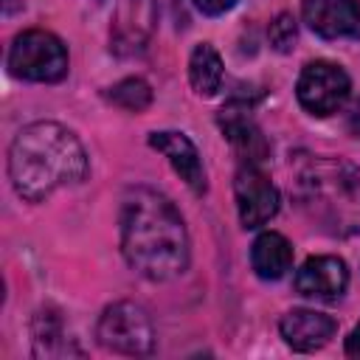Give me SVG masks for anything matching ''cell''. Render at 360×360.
I'll return each mask as SVG.
<instances>
[{
	"label": "cell",
	"instance_id": "obj_2",
	"mask_svg": "<svg viewBox=\"0 0 360 360\" xmlns=\"http://www.w3.org/2000/svg\"><path fill=\"white\" fill-rule=\"evenodd\" d=\"M87 155L82 141L56 121H34L17 132L8 149V177L28 202H42L65 186L82 183Z\"/></svg>",
	"mask_w": 360,
	"mask_h": 360
},
{
	"label": "cell",
	"instance_id": "obj_6",
	"mask_svg": "<svg viewBox=\"0 0 360 360\" xmlns=\"http://www.w3.org/2000/svg\"><path fill=\"white\" fill-rule=\"evenodd\" d=\"M352 82L340 65L332 62H309L298 76V101L312 115H332L349 98Z\"/></svg>",
	"mask_w": 360,
	"mask_h": 360
},
{
	"label": "cell",
	"instance_id": "obj_11",
	"mask_svg": "<svg viewBox=\"0 0 360 360\" xmlns=\"http://www.w3.org/2000/svg\"><path fill=\"white\" fill-rule=\"evenodd\" d=\"M219 129H222V135L228 138V143L236 149V155L245 163L256 166V163H262L270 155V143L262 135L259 124L250 118L248 107H239V104L222 107L219 110Z\"/></svg>",
	"mask_w": 360,
	"mask_h": 360
},
{
	"label": "cell",
	"instance_id": "obj_21",
	"mask_svg": "<svg viewBox=\"0 0 360 360\" xmlns=\"http://www.w3.org/2000/svg\"><path fill=\"white\" fill-rule=\"evenodd\" d=\"M346 354L349 357H360V323L352 329V335L346 338Z\"/></svg>",
	"mask_w": 360,
	"mask_h": 360
},
{
	"label": "cell",
	"instance_id": "obj_9",
	"mask_svg": "<svg viewBox=\"0 0 360 360\" xmlns=\"http://www.w3.org/2000/svg\"><path fill=\"white\" fill-rule=\"evenodd\" d=\"M301 17L323 39L360 37V3L357 0H304Z\"/></svg>",
	"mask_w": 360,
	"mask_h": 360
},
{
	"label": "cell",
	"instance_id": "obj_7",
	"mask_svg": "<svg viewBox=\"0 0 360 360\" xmlns=\"http://www.w3.org/2000/svg\"><path fill=\"white\" fill-rule=\"evenodd\" d=\"M155 22H158L155 0H118L110 28L112 51L118 56L141 53L155 34Z\"/></svg>",
	"mask_w": 360,
	"mask_h": 360
},
{
	"label": "cell",
	"instance_id": "obj_19",
	"mask_svg": "<svg viewBox=\"0 0 360 360\" xmlns=\"http://www.w3.org/2000/svg\"><path fill=\"white\" fill-rule=\"evenodd\" d=\"M194 3L202 14H211V17H219V14H225L236 6V0H194Z\"/></svg>",
	"mask_w": 360,
	"mask_h": 360
},
{
	"label": "cell",
	"instance_id": "obj_4",
	"mask_svg": "<svg viewBox=\"0 0 360 360\" xmlns=\"http://www.w3.org/2000/svg\"><path fill=\"white\" fill-rule=\"evenodd\" d=\"M8 68L25 82H59L68 73V51L51 31H22L8 51Z\"/></svg>",
	"mask_w": 360,
	"mask_h": 360
},
{
	"label": "cell",
	"instance_id": "obj_15",
	"mask_svg": "<svg viewBox=\"0 0 360 360\" xmlns=\"http://www.w3.org/2000/svg\"><path fill=\"white\" fill-rule=\"evenodd\" d=\"M188 82L194 87L197 96L202 98H211L219 87H222V59L217 53L214 45L202 42L191 51V59H188Z\"/></svg>",
	"mask_w": 360,
	"mask_h": 360
},
{
	"label": "cell",
	"instance_id": "obj_13",
	"mask_svg": "<svg viewBox=\"0 0 360 360\" xmlns=\"http://www.w3.org/2000/svg\"><path fill=\"white\" fill-rule=\"evenodd\" d=\"M278 329H281V338L290 349L315 352V349L329 343L338 323H335V318H329L323 312H315V309H290L281 318Z\"/></svg>",
	"mask_w": 360,
	"mask_h": 360
},
{
	"label": "cell",
	"instance_id": "obj_17",
	"mask_svg": "<svg viewBox=\"0 0 360 360\" xmlns=\"http://www.w3.org/2000/svg\"><path fill=\"white\" fill-rule=\"evenodd\" d=\"M110 101L129 112H141L152 104V87L143 79H124L110 90Z\"/></svg>",
	"mask_w": 360,
	"mask_h": 360
},
{
	"label": "cell",
	"instance_id": "obj_14",
	"mask_svg": "<svg viewBox=\"0 0 360 360\" xmlns=\"http://www.w3.org/2000/svg\"><path fill=\"white\" fill-rule=\"evenodd\" d=\"M250 264H253V270H256L259 278L276 281V278H281V276L292 267V245H290L281 233L264 231V233L253 242Z\"/></svg>",
	"mask_w": 360,
	"mask_h": 360
},
{
	"label": "cell",
	"instance_id": "obj_8",
	"mask_svg": "<svg viewBox=\"0 0 360 360\" xmlns=\"http://www.w3.org/2000/svg\"><path fill=\"white\" fill-rule=\"evenodd\" d=\"M233 194H236V208L245 228H262L278 211V188L253 163H245L236 172Z\"/></svg>",
	"mask_w": 360,
	"mask_h": 360
},
{
	"label": "cell",
	"instance_id": "obj_10",
	"mask_svg": "<svg viewBox=\"0 0 360 360\" xmlns=\"http://www.w3.org/2000/svg\"><path fill=\"white\" fill-rule=\"evenodd\" d=\"M346 284H349V270H346V262L338 256H312L295 273V290L318 301L340 298Z\"/></svg>",
	"mask_w": 360,
	"mask_h": 360
},
{
	"label": "cell",
	"instance_id": "obj_5",
	"mask_svg": "<svg viewBox=\"0 0 360 360\" xmlns=\"http://www.w3.org/2000/svg\"><path fill=\"white\" fill-rule=\"evenodd\" d=\"M96 338L104 349L118 352V354H149L155 349L152 318L135 301L110 304L98 318Z\"/></svg>",
	"mask_w": 360,
	"mask_h": 360
},
{
	"label": "cell",
	"instance_id": "obj_18",
	"mask_svg": "<svg viewBox=\"0 0 360 360\" xmlns=\"http://www.w3.org/2000/svg\"><path fill=\"white\" fill-rule=\"evenodd\" d=\"M270 45L278 51V53H287V51H292V45H295V39H298V25H295V20L290 17V14H278L273 22H270Z\"/></svg>",
	"mask_w": 360,
	"mask_h": 360
},
{
	"label": "cell",
	"instance_id": "obj_20",
	"mask_svg": "<svg viewBox=\"0 0 360 360\" xmlns=\"http://www.w3.org/2000/svg\"><path fill=\"white\" fill-rule=\"evenodd\" d=\"M346 129L354 135V138H360V98L349 107V112H346Z\"/></svg>",
	"mask_w": 360,
	"mask_h": 360
},
{
	"label": "cell",
	"instance_id": "obj_3",
	"mask_svg": "<svg viewBox=\"0 0 360 360\" xmlns=\"http://www.w3.org/2000/svg\"><path fill=\"white\" fill-rule=\"evenodd\" d=\"M304 214L332 236L360 233V169L343 158H307L295 166Z\"/></svg>",
	"mask_w": 360,
	"mask_h": 360
},
{
	"label": "cell",
	"instance_id": "obj_1",
	"mask_svg": "<svg viewBox=\"0 0 360 360\" xmlns=\"http://www.w3.org/2000/svg\"><path fill=\"white\" fill-rule=\"evenodd\" d=\"M121 253L149 281H172L188 267V233L180 211L155 188L135 186L121 197Z\"/></svg>",
	"mask_w": 360,
	"mask_h": 360
},
{
	"label": "cell",
	"instance_id": "obj_12",
	"mask_svg": "<svg viewBox=\"0 0 360 360\" xmlns=\"http://www.w3.org/2000/svg\"><path fill=\"white\" fill-rule=\"evenodd\" d=\"M149 146L158 149L172 163V169L180 174V180H186V186L194 194L205 191V172H202L200 152L183 132H169V129L166 132H152L149 135Z\"/></svg>",
	"mask_w": 360,
	"mask_h": 360
},
{
	"label": "cell",
	"instance_id": "obj_16",
	"mask_svg": "<svg viewBox=\"0 0 360 360\" xmlns=\"http://www.w3.org/2000/svg\"><path fill=\"white\" fill-rule=\"evenodd\" d=\"M34 352L39 357H62L79 349H70V338H65V326L53 312H39L34 321Z\"/></svg>",
	"mask_w": 360,
	"mask_h": 360
}]
</instances>
